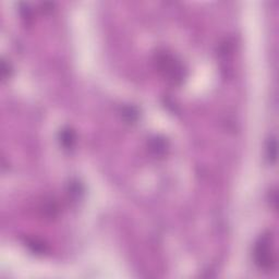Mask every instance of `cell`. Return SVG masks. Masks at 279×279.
Returning <instances> with one entry per match:
<instances>
[{
    "label": "cell",
    "instance_id": "cell-4",
    "mask_svg": "<svg viewBox=\"0 0 279 279\" xmlns=\"http://www.w3.org/2000/svg\"><path fill=\"white\" fill-rule=\"evenodd\" d=\"M268 157H269V160H271V161L276 160V141L275 140L269 141Z\"/></svg>",
    "mask_w": 279,
    "mask_h": 279
},
{
    "label": "cell",
    "instance_id": "cell-3",
    "mask_svg": "<svg viewBox=\"0 0 279 279\" xmlns=\"http://www.w3.org/2000/svg\"><path fill=\"white\" fill-rule=\"evenodd\" d=\"M60 141L64 148H72L75 142L74 132L71 129H63L60 133Z\"/></svg>",
    "mask_w": 279,
    "mask_h": 279
},
{
    "label": "cell",
    "instance_id": "cell-2",
    "mask_svg": "<svg viewBox=\"0 0 279 279\" xmlns=\"http://www.w3.org/2000/svg\"><path fill=\"white\" fill-rule=\"evenodd\" d=\"M158 63L161 64V69L169 75L174 80H181L182 78V68L173 57L169 55H162L158 57Z\"/></svg>",
    "mask_w": 279,
    "mask_h": 279
},
{
    "label": "cell",
    "instance_id": "cell-1",
    "mask_svg": "<svg viewBox=\"0 0 279 279\" xmlns=\"http://www.w3.org/2000/svg\"><path fill=\"white\" fill-rule=\"evenodd\" d=\"M254 260L256 265L263 269L271 268L274 264L273 251H271L269 235H263L256 242L254 248Z\"/></svg>",
    "mask_w": 279,
    "mask_h": 279
}]
</instances>
